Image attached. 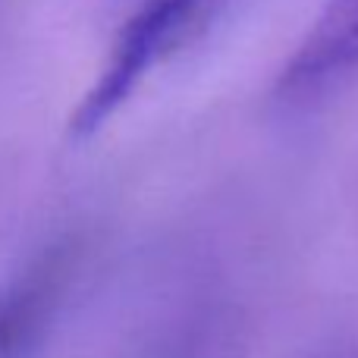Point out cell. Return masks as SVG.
Here are the masks:
<instances>
[{
    "label": "cell",
    "instance_id": "obj_5",
    "mask_svg": "<svg viewBox=\"0 0 358 358\" xmlns=\"http://www.w3.org/2000/svg\"><path fill=\"white\" fill-rule=\"evenodd\" d=\"M120 6H123V10H129V6H136V3H142V0H117Z\"/></svg>",
    "mask_w": 358,
    "mask_h": 358
},
{
    "label": "cell",
    "instance_id": "obj_1",
    "mask_svg": "<svg viewBox=\"0 0 358 358\" xmlns=\"http://www.w3.org/2000/svg\"><path fill=\"white\" fill-rule=\"evenodd\" d=\"M195 35L198 22L192 0H142L129 6L110 44L104 69L69 117V138H92L129 101L148 69L189 44Z\"/></svg>",
    "mask_w": 358,
    "mask_h": 358
},
{
    "label": "cell",
    "instance_id": "obj_6",
    "mask_svg": "<svg viewBox=\"0 0 358 358\" xmlns=\"http://www.w3.org/2000/svg\"><path fill=\"white\" fill-rule=\"evenodd\" d=\"M346 358H358V352H355V355H346Z\"/></svg>",
    "mask_w": 358,
    "mask_h": 358
},
{
    "label": "cell",
    "instance_id": "obj_3",
    "mask_svg": "<svg viewBox=\"0 0 358 358\" xmlns=\"http://www.w3.org/2000/svg\"><path fill=\"white\" fill-rule=\"evenodd\" d=\"M50 292H54V273L41 267L0 296V358H10L25 343V336L35 334Z\"/></svg>",
    "mask_w": 358,
    "mask_h": 358
},
{
    "label": "cell",
    "instance_id": "obj_2",
    "mask_svg": "<svg viewBox=\"0 0 358 358\" xmlns=\"http://www.w3.org/2000/svg\"><path fill=\"white\" fill-rule=\"evenodd\" d=\"M358 69V0H327L280 73L283 98H311Z\"/></svg>",
    "mask_w": 358,
    "mask_h": 358
},
{
    "label": "cell",
    "instance_id": "obj_4",
    "mask_svg": "<svg viewBox=\"0 0 358 358\" xmlns=\"http://www.w3.org/2000/svg\"><path fill=\"white\" fill-rule=\"evenodd\" d=\"M227 3V0H192V10H195V22L198 29H208V22L217 16V10Z\"/></svg>",
    "mask_w": 358,
    "mask_h": 358
}]
</instances>
